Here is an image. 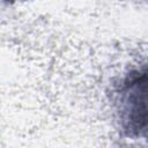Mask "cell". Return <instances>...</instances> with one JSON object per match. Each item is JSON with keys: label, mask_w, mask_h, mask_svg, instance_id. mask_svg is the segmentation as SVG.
<instances>
[{"label": "cell", "mask_w": 148, "mask_h": 148, "mask_svg": "<svg viewBox=\"0 0 148 148\" xmlns=\"http://www.w3.org/2000/svg\"><path fill=\"white\" fill-rule=\"evenodd\" d=\"M117 113L127 135L148 139V67L130 72L117 91Z\"/></svg>", "instance_id": "cell-1"}]
</instances>
